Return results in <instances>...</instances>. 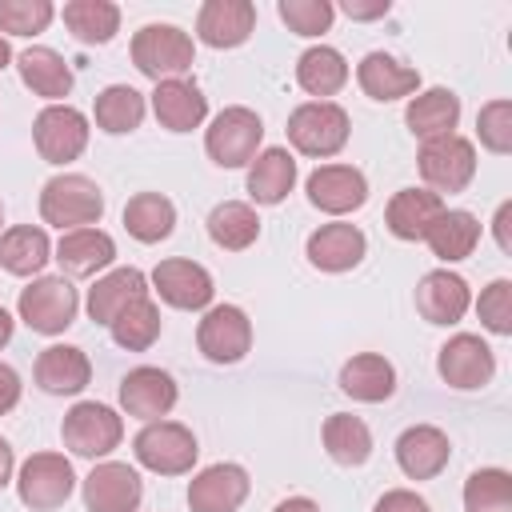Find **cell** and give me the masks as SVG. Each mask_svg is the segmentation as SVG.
Wrapping results in <instances>:
<instances>
[{
  "mask_svg": "<svg viewBox=\"0 0 512 512\" xmlns=\"http://www.w3.org/2000/svg\"><path fill=\"white\" fill-rule=\"evenodd\" d=\"M20 392H24L20 372H16L12 364H4V360H0V416H4V412H12V408L20 404Z\"/></svg>",
  "mask_w": 512,
  "mask_h": 512,
  "instance_id": "47",
  "label": "cell"
},
{
  "mask_svg": "<svg viewBox=\"0 0 512 512\" xmlns=\"http://www.w3.org/2000/svg\"><path fill=\"white\" fill-rule=\"evenodd\" d=\"M372 512H432V508H428V500H424L420 492H412V488H392V492H384V496L376 500Z\"/></svg>",
  "mask_w": 512,
  "mask_h": 512,
  "instance_id": "46",
  "label": "cell"
},
{
  "mask_svg": "<svg viewBox=\"0 0 512 512\" xmlns=\"http://www.w3.org/2000/svg\"><path fill=\"white\" fill-rule=\"evenodd\" d=\"M16 312L20 320L40 332V336H60L76 324V312H80V296L76 288L68 284V276H36L28 288H20V300H16Z\"/></svg>",
  "mask_w": 512,
  "mask_h": 512,
  "instance_id": "6",
  "label": "cell"
},
{
  "mask_svg": "<svg viewBox=\"0 0 512 512\" xmlns=\"http://www.w3.org/2000/svg\"><path fill=\"white\" fill-rule=\"evenodd\" d=\"M272 512H320V504L308 500V496H288V500H280Z\"/></svg>",
  "mask_w": 512,
  "mask_h": 512,
  "instance_id": "51",
  "label": "cell"
},
{
  "mask_svg": "<svg viewBox=\"0 0 512 512\" xmlns=\"http://www.w3.org/2000/svg\"><path fill=\"white\" fill-rule=\"evenodd\" d=\"M132 452H136V464L156 476H184V472H192L200 444H196L192 428H184L180 420H152L136 432Z\"/></svg>",
  "mask_w": 512,
  "mask_h": 512,
  "instance_id": "5",
  "label": "cell"
},
{
  "mask_svg": "<svg viewBox=\"0 0 512 512\" xmlns=\"http://www.w3.org/2000/svg\"><path fill=\"white\" fill-rule=\"evenodd\" d=\"M492 232H496V244H500V252H512V200H504V204L496 208Z\"/></svg>",
  "mask_w": 512,
  "mask_h": 512,
  "instance_id": "49",
  "label": "cell"
},
{
  "mask_svg": "<svg viewBox=\"0 0 512 512\" xmlns=\"http://www.w3.org/2000/svg\"><path fill=\"white\" fill-rule=\"evenodd\" d=\"M8 64H12V48H8V40L0 36V72H4Z\"/></svg>",
  "mask_w": 512,
  "mask_h": 512,
  "instance_id": "53",
  "label": "cell"
},
{
  "mask_svg": "<svg viewBox=\"0 0 512 512\" xmlns=\"http://www.w3.org/2000/svg\"><path fill=\"white\" fill-rule=\"evenodd\" d=\"M476 316H480V324L488 328V332H496V336H512V280H492L484 292H480V300H476Z\"/></svg>",
  "mask_w": 512,
  "mask_h": 512,
  "instance_id": "45",
  "label": "cell"
},
{
  "mask_svg": "<svg viewBox=\"0 0 512 512\" xmlns=\"http://www.w3.org/2000/svg\"><path fill=\"white\" fill-rule=\"evenodd\" d=\"M356 84L364 96L388 104V100H404V96H416L420 92V72L400 64L396 56L388 52H368L360 64H356Z\"/></svg>",
  "mask_w": 512,
  "mask_h": 512,
  "instance_id": "25",
  "label": "cell"
},
{
  "mask_svg": "<svg viewBox=\"0 0 512 512\" xmlns=\"http://www.w3.org/2000/svg\"><path fill=\"white\" fill-rule=\"evenodd\" d=\"M12 328H16V320H12V316H8V308L0 304V348L12 340Z\"/></svg>",
  "mask_w": 512,
  "mask_h": 512,
  "instance_id": "52",
  "label": "cell"
},
{
  "mask_svg": "<svg viewBox=\"0 0 512 512\" xmlns=\"http://www.w3.org/2000/svg\"><path fill=\"white\" fill-rule=\"evenodd\" d=\"M256 32L252 0H204L196 12V40L208 48H240Z\"/></svg>",
  "mask_w": 512,
  "mask_h": 512,
  "instance_id": "18",
  "label": "cell"
},
{
  "mask_svg": "<svg viewBox=\"0 0 512 512\" xmlns=\"http://www.w3.org/2000/svg\"><path fill=\"white\" fill-rule=\"evenodd\" d=\"M260 140H264V120L252 108L232 104L212 116L204 132V152L216 168H248L252 156L260 152Z\"/></svg>",
  "mask_w": 512,
  "mask_h": 512,
  "instance_id": "4",
  "label": "cell"
},
{
  "mask_svg": "<svg viewBox=\"0 0 512 512\" xmlns=\"http://www.w3.org/2000/svg\"><path fill=\"white\" fill-rule=\"evenodd\" d=\"M472 308V292H468V280L448 272V268H436L428 276H420L416 284V312L428 320V324H460L464 312Z\"/></svg>",
  "mask_w": 512,
  "mask_h": 512,
  "instance_id": "20",
  "label": "cell"
},
{
  "mask_svg": "<svg viewBox=\"0 0 512 512\" xmlns=\"http://www.w3.org/2000/svg\"><path fill=\"white\" fill-rule=\"evenodd\" d=\"M60 436H64V448L72 456H84V460H104L112 448H120L124 440V420L116 408L100 404V400H80L64 412V424H60Z\"/></svg>",
  "mask_w": 512,
  "mask_h": 512,
  "instance_id": "7",
  "label": "cell"
},
{
  "mask_svg": "<svg viewBox=\"0 0 512 512\" xmlns=\"http://www.w3.org/2000/svg\"><path fill=\"white\" fill-rule=\"evenodd\" d=\"M180 400V388L172 380V372L164 368H152V364H140L132 368L124 380H120V408L144 424L152 420H164Z\"/></svg>",
  "mask_w": 512,
  "mask_h": 512,
  "instance_id": "15",
  "label": "cell"
},
{
  "mask_svg": "<svg viewBox=\"0 0 512 512\" xmlns=\"http://www.w3.org/2000/svg\"><path fill=\"white\" fill-rule=\"evenodd\" d=\"M404 124L416 140H440V136H452L456 124H460V96L452 88H424L408 100L404 108Z\"/></svg>",
  "mask_w": 512,
  "mask_h": 512,
  "instance_id": "26",
  "label": "cell"
},
{
  "mask_svg": "<svg viewBox=\"0 0 512 512\" xmlns=\"http://www.w3.org/2000/svg\"><path fill=\"white\" fill-rule=\"evenodd\" d=\"M196 348L212 364H240L252 352V320L236 304H212L204 308V320L196 324Z\"/></svg>",
  "mask_w": 512,
  "mask_h": 512,
  "instance_id": "11",
  "label": "cell"
},
{
  "mask_svg": "<svg viewBox=\"0 0 512 512\" xmlns=\"http://www.w3.org/2000/svg\"><path fill=\"white\" fill-rule=\"evenodd\" d=\"M388 0H344L340 4V12L348 16V20H380V16H388Z\"/></svg>",
  "mask_w": 512,
  "mask_h": 512,
  "instance_id": "48",
  "label": "cell"
},
{
  "mask_svg": "<svg viewBox=\"0 0 512 512\" xmlns=\"http://www.w3.org/2000/svg\"><path fill=\"white\" fill-rule=\"evenodd\" d=\"M140 296H148V276L140 272V268H112V272H104V276H96V284L88 288V300H84V308H88V316L96 320V324H112L132 300H140Z\"/></svg>",
  "mask_w": 512,
  "mask_h": 512,
  "instance_id": "27",
  "label": "cell"
},
{
  "mask_svg": "<svg viewBox=\"0 0 512 512\" xmlns=\"http://www.w3.org/2000/svg\"><path fill=\"white\" fill-rule=\"evenodd\" d=\"M464 512H512V476L504 468H476L464 480Z\"/></svg>",
  "mask_w": 512,
  "mask_h": 512,
  "instance_id": "41",
  "label": "cell"
},
{
  "mask_svg": "<svg viewBox=\"0 0 512 512\" xmlns=\"http://www.w3.org/2000/svg\"><path fill=\"white\" fill-rule=\"evenodd\" d=\"M364 252H368L364 232H360L356 224H344V220L320 224V228L308 236V244H304L308 264L320 268V272H352V268L364 260Z\"/></svg>",
  "mask_w": 512,
  "mask_h": 512,
  "instance_id": "21",
  "label": "cell"
},
{
  "mask_svg": "<svg viewBox=\"0 0 512 512\" xmlns=\"http://www.w3.org/2000/svg\"><path fill=\"white\" fill-rule=\"evenodd\" d=\"M208 236L224 252H244L260 240V216L244 200H224L208 212Z\"/></svg>",
  "mask_w": 512,
  "mask_h": 512,
  "instance_id": "37",
  "label": "cell"
},
{
  "mask_svg": "<svg viewBox=\"0 0 512 512\" xmlns=\"http://www.w3.org/2000/svg\"><path fill=\"white\" fill-rule=\"evenodd\" d=\"M0 224H4V204H0Z\"/></svg>",
  "mask_w": 512,
  "mask_h": 512,
  "instance_id": "54",
  "label": "cell"
},
{
  "mask_svg": "<svg viewBox=\"0 0 512 512\" xmlns=\"http://www.w3.org/2000/svg\"><path fill=\"white\" fill-rule=\"evenodd\" d=\"M52 260V240L40 224H12L0 232V268L12 276H36Z\"/></svg>",
  "mask_w": 512,
  "mask_h": 512,
  "instance_id": "33",
  "label": "cell"
},
{
  "mask_svg": "<svg viewBox=\"0 0 512 512\" xmlns=\"http://www.w3.org/2000/svg\"><path fill=\"white\" fill-rule=\"evenodd\" d=\"M304 192L312 200V208L328 212V216H348L356 208H364L368 200V180L360 168L352 164H320L308 180H304Z\"/></svg>",
  "mask_w": 512,
  "mask_h": 512,
  "instance_id": "16",
  "label": "cell"
},
{
  "mask_svg": "<svg viewBox=\"0 0 512 512\" xmlns=\"http://www.w3.org/2000/svg\"><path fill=\"white\" fill-rule=\"evenodd\" d=\"M72 488H76V472L64 452H32L16 472V496L32 512L60 508L72 496Z\"/></svg>",
  "mask_w": 512,
  "mask_h": 512,
  "instance_id": "8",
  "label": "cell"
},
{
  "mask_svg": "<svg viewBox=\"0 0 512 512\" xmlns=\"http://www.w3.org/2000/svg\"><path fill=\"white\" fill-rule=\"evenodd\" d=\"M52 16L56 8L48 0H0V32L8 36H40Z\"/></svg>",
  "mask_w": 512,
  "mask_h": 512,
  "instance_id": "42",
  "label": "cell"
},
{
  "mask_svg": "<svg viewBox=\"0 0 512 512\" xmlns=\"http://www.w3.org/2000/svg\"><path fill=\"white\" fill-rule=\"evenodd\" d=\"M124 228L140 244H160L176 228V204L168 196H160V192H136L124 204Z\"/></svg>",
  "mask_w": 512,
  "mask_h": 512,
  "instance_id": "35",
  "label": "cell"
},
{
  "mask_svg": "<svg viewBox=\"0 0 512 512\" xmlns=\"http://www.w3.org/2000/svg\"><path fill=\"white\" fill-rule=\"evenodd\" d=\"M416 168H420L428 192H436V196L448 192L452 196V192H464L472 184V176H476V148H472V140L452 132V136L428 140L420 148V156H416Z\"/></svg>",
  "mask_w": 512,
  "mask_h": 512,
  "instance_id": "9",
  "label": "cell"
},
{
  "mask_svg": "<svg viewBox=\"0 0 512 512\" xmlns=\"http://www.w3.org/2000/svg\"><path fill=\"white\" fill-rule=\"evenodd\" d=\"M276 12L288 24V32H296V36H320L336 20V4H328V0H280Z\"/></svg>",
  "mask_w": 512,
  "mask_h": 512,
  "instance_id": "43",
  "label": "cell"
},
{
  "mask_svg": "<svg viewBox=\"0 0 512 512\" xmlns=\"http://www.w3.org/2000/svg\"><path fill=\"white\" fill-rule=\"evenodd\" d=\"M340 392L360 404H384L396 392V368L380 352H356L340 368Z\"/></svg>",
  "mask_w": 512,
  "mask_h": 512,
  "instance_id": "28",
  "label": "cell"
},
{
  "mask_svg": "<svg viewBox=\"0 0 512 512\" xmlns=\"http://www.w3.org/2000/svg\"><path fill=\"white\" fill-rule=\"evenodd\" d=\"M436 372L448 388L456 392H476L484 388L492 376H496V356L492 348L472 336V332H456L440 344V356H436Z\"/></svg>",
  "mask_w": 512,
  "mask_h": 512,
  "instance_id": "12",
  "label": "cell"
},
{
  "mask_svg": "<svg viewBox=\"0 0 512 512\" xmlns=\"http://www.w3.org/2000/svg\"><path fill=\"white\" fill-rule=\"evenodd\" d=\"M152 292L168 304V308H180V312H200L212 304V272L196 260H184V256H172V260H160L152 268Z\"/></svg>",
  "mask_w": 512,
  "mask_h": 512,
  "instance_id": "13",
  "label": "cell"
},
{
  "mask_svg": "<svg viewBox=\"0 0 512 512\" xmlns=\"http://www.w3.org/2000/svg\"><path fill=\"white\" fill-rule=\"evenodd\" d=\"M424 244L432 248L436 260L460 264V260H468V256L476 252V244H480V220H476L472 212H464V208H444V212L432 220V228L424 232Z\"/></svg>",
  "mask_w": 512,
  "mask_h": 512,
  "instance_id": "30",
  "label": "cell"
},
{
  "mask_svg": "<svg viewBox=\"0 0 512 512\" xmlns=\"http://www.w3.org/2000/svg\"><path fill=\"white\" fill-rule=\"evenodd\" d=\"M84 508L88 512H136L144 500V480L132 464L120 460H100L84 476Z\"/></svg>",
  "mask_w": 512,
  "mask_h": 512,
  "instance_id": "14",
  "label": "cell"
},
{
  "mask_svg": "<svg viewBox=\"0 0 512 512\" xmlns=\"http://www.w3.org/2000/svg\"><path fill=\"white\" fill-rule=\"evenodd\" d=\"M88 116L72 104H48L36 112L32 120V140H36V152L40 160L48 164H72L80 160V152L88 148Z\"/></svg>",
  "mask_w": 512,
  "mask_h": 512,
  "instance_id": "10",
  "label": "cell"
},
{
  "mask_svg": "<svg viewBox=\"0 0 512 512\" xmlns=\"http://www.w3.org/2000/svg\"><path fill=\"white\" fill-rule=\"evenodd\" d=\"M16 68H20V80L28 92L44 96V100H64L72 92V68L64 64V56L56 48H44V44H32L16 56Z\"/></svg>",
  "mask_w": 512,
  "mask_h": 512,
  "instance_id": "31",
  "label": "cell"
},
{
  "mask_svg": "<svg viewBox=\"0 0 512 512\" xmlns=\"http://www.w3.org/2000/svg\"><path fill=\"white\" fill-rule=\"evenodd\" d=\"M320 440H324V452L340 464V468H360L368 456H372V432L360 416L352 412H332L320 428Z\"/></svg>",
  "mask_w": 512,
  "mask_h": 512,
  "instance_id": "36",
  "label": "cell"
},
{
  "mask_svg": "<svg viewBox=\"0 0 512 512\" xmlns=\"http://www.w3.org/2000/svg\"><path fill=\"white\" fill-rule=\"evenodd\" d=\"M152 112H156L160 128H168V132H192L208 116V96L188 76L184 80H160L152 88Z\"/></svg>",
  "mask_w": 512,
  "mask_h": 512,
  "instance_id": "24",
  "label": "cell"
},
{
  "mask_svg": "<svg viewBox=\"0 0 512 512\" xmlns=\"http://www.w3.org/2000/svg\"><path fill=\"white\" fill-rule=\"evenodd\" d=\"M248 488H252V480L240 464H232V460L208 464L188 484V508L192 512H236L248 500Z\"/></svg>",
  "mask_w": 512,
  "mask_h": 512,
  "instance_id": "17",
  "label": "cell"
},
{
  "mask_svg": "<svg viewBox=\"0 0 512 512\" xmlns=\"http://www.w3.org/2000/svg\"><path fill=\"white\" fill-rule=\"evenodd\" d=\"M60 276H96L116 260V240L104 228H72L52 248Z\"/></svg>",
  "mask_w": 512,
  "mask_h": 512,
  "instance_id": "23",
  "label": "cell"
},
{
  "mask_svg": "<svg viewBox=\"0 0 512 512\" xmlns=\"http://www.w3.org/2000/svg\"><path fill=\"white\" fill-rule=\"evenodd\" d=\"M108 332H112V340H116L120 348H128V352H148V348L160 340V308H156L148 296H140V300H132V304L108 324Z\"/></svg>",
  "mask_w": 512,
  "mask_h": 512,
  "instance_id": "40",
  "label": "cell"
},
{
  "mask_svg": "<svg viewBox=\"0 0 512 512\" xmlns=\"http://www.w3.org/2000/svg\"><path fill=\"white\" fill-rule=\"evenodd\" d=\"M452 460V444L436 424H412L396 436V464L408 480H436Z\"/></svg>",
  "mask_w": 512,
  "mask_h": 512,
  "instance_id": "19",
  "label": "cell"
},
{
  "mask_svg": "<svg viewBox=\"0 0 512 512\" xmlns=\"http://www.w3.org/2000/svg\"><path fill=\"white\" fill-rule=\"evenodd\" d=\"M92 116H96V128L108 132V136L136 132L140 120H144V96L132 84H108L104 92H96Z\"/></svg>",
  "mask_w": 512,
  "mask_h": 512,
  "instance_id": "39",
  "label": "cell"
},
{
  "mask_svg": "<svg viewBox=\"0 0 512 512\" xmlns=\"http://www.w3.org/2000/svg\"><path fill=\"white\" fill-rule=\"evenodd\" d=\"M40 392L48 396H76L88 388L92 380V360L84 348L76 344H48L40 356H36V368H32Z\"/></svg>",
  "mask_w": 512,
  "mask_h": 512,
  "instance_id": "22",
  "label": "cell"
},
{
  "mask_svg": "<svg viewBox=\"0 0 512 512\" xmlns=\"http://www.w3.org/2000/svg\"><path fill=\"white\" fill-rule=\"evenodd\" d=\"M12 468H16V456H12V444L0 436V488L12 484Z\"/></svg>",
  "mask_w": 512,
  "mask_h": 512,
  "instance_id": "50",
  "label": "cell"
},
{
  "mask_svg": "<svg viewBox=\"0 0 512 512\" xmlns=\"http://www.w3.org/2000/svg\"><path fill=\"white\" fill-rule=\"evenodd\" d=\"M476 132L488 152L508 156L512 152V100H488L476 116Z\"/></svg>",
  "mask_w": 512,
  "mask_h": 512,
  "instance_id": "44",
  "label": "cell"
},
{
  "mask_svg": "<svg viewBox=\"0 0 512 512\" xmlns=\"http://www.w3.org/2000/svg\"><path fill=\"white\" fill-rule=\"evenodd\" d=\"M440 212H444V196L428 188H400L384 208V224L396 240H424V232Z\"/></svg>",
  "mask_w": 512,
  "mask_h": 512,
  "instance_id": "29",
  "label": "cell"
},
{
  "mask_svg": "<svg viewBox=\"0 0 512 512\" xmlns=\"http://www.w3.org/2000/svg\"><path fill=\"white\" fill-rule=\"evenodd\" d=\"M348 60H344V52H336L332 44H312L308 52H300V60H296V84L308 92V96H316V100H328V96H336L344 84H348Z\"/></svg>",
  "mask_w": 512,
  "mask_h": 512,
  "instance_id": "34",
  "label": "cell"
},
{
  "mask_svg": "<svg viewBox=\"0 0 512 512\" xmlns=\"http://www.w3.org/2000/svg\"><path fill=\"white\" fill-rule=\"evenodd\" d=\"M296 188V156L288 148H260L248 164V196L256 204H280Z\"/></svg>",
  "mask_w": 512,
  "mask_h": 512,
  "instance_id": "32",
  "label": "cell"
},
{
  "mask_svg": "<svg viewBox=\"0 0 512 512\" xmlns=\"http://www.w3.org/2000/svg\"><path fill=\"white\" fill-rule=\"evenodd\" d=\"M352 120L336 100H308L288 116V144L304 156L328 160L348 144Z\"/></svg>",
  "mask_w": 512,
  "mask_h": 512,
  "instance_id": "3",
  "label": "cell"
},
{
  "mask_svg": "<svg viewBox=\"0 0 512 512\" xmlns=\"http://www.w3.org/2000/svg\"><path fill=\"white\" fill-rule=\"evenodd\" d=\"M100 216H104V192L96 180L80 172H60L40 188V220L60 232L96 228Z\"/></svg>",
  "mask_w": 512,
  "mask_h": 512,
  "instance_id": "1",
  "label": "cell"
},
{
  "mask_svg": "<svg viewBox=\"0 0 512 512\" xmlns=\"http://www.w3.org/2000/svg\"><path fill=\"white\" fill-rule=\"evenodd\" d=\"M132 64L136 72H144L148 80H184L188 68L196 64V44L184 28L176 24H144L132 36Z\"/></svg>",
  "mask_w": 512,
  "mask_h": 512,
  "instance_id": "2",
  "label": "cell"
},
{
  "mask_svg": "<svg viewBox=\"0 0 512 512\" xmlns=\"http://www.w3.org/2000/svg\"><path fill=\"white\" fill-rule=\"evenodd\" d=\"M60 20L80 44H108L120 32V8L112 0H68Z\"/></svg>",
  "mask_w": 512,
  "mask_h": 512,
  "instance_id": "38",
  "label": "cell"
}]
</instances>
